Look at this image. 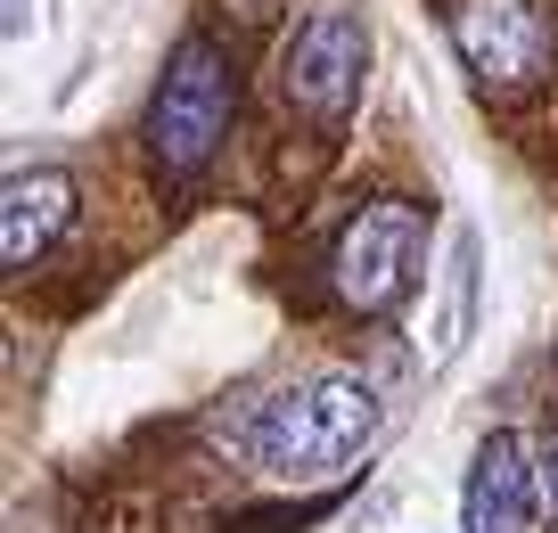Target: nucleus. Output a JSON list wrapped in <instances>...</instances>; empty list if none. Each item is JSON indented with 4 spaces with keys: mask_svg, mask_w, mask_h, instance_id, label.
Instances as JSON below:
<instances>
[{
    "mask_svg": "<svg viewBox=\"0 0 558 533\" xmlns=\"http://www.w3.org/2000/svg\"><path fill=\"white\" fill-rule=\"evenodd\" d=\"M66 222H74V181L58 165L9 172V190H0V263H9V271H34Z\"/></svg>",
    "mask_w": 558,
    "mask_h": 533,
    "instance_id": "423d86ee",
    "label": "nucleus"
},
{
    "mask_svg": "<svg viewBox=\"0 0 558 533\" xmlns=\"http://www.w3.org/2000/svg\"><path fill=\"white\" fill-rule=\"evenodd\" d=\"M452 50L485 90H542L558 66V25L542 0H452Z\"/></svg>",
    "mask_w": 558,
    "mask_h": 533,
    "instance_id": "39448f33",
    "label": "nucleus"
},
{
    "mask_svg": "<svg viewBox=\"0 0 558 533\" xmlns=\"http://www.w3.org/2000/svg\"><path fill=\"white\" fill-rule=\"evenodd\" d=\"M369 435H378V395L353 370H320V378L263 402V419L246 427V451L271 484H329L362 460Z\"/></svg>",
    "mask_w": 558,
    "mask_h": 533,
    "instance_id": "f257e3e1",
    "label": "nucleus"
},
{
    "mask_svg": "<svg viewBox=\"0 0 558 533\" xmlns=\"http://www.w3.org/2000/svg\"><path fill=\"white\" fill-rule=\"evenodd\" d=\"M230 116H239V66H230L222 41L190 34L165 58V83L148 99V156H157L165 181H197L222 156Z\"/></svg>",
    "mask_w": 558,
    "mask_h": 533,
    "instance_id": "f03ea898",
    "label": "nucleus"
},
{
    "mask_svg": "<svg viewBox=\"0 0 558 533\" xmlns=\"http://www.w3.org/2000/svg\"><path fill=\"white\" fill-rule=\"evenodd\" d=\"M460 517H469V533H525V517H534V468H525V444L509 427H493L476 444Z\"/></svg>",
    "mask_w": 558,
    "mask_h": 533,
    "instance_id": "0eeeda50",
    "label": "nucleus"
},
{
    "mask_svg": "<svg viewBox=\"0 0 558 533\" xmlns=\"http://www.w3.org/2000/svg\"><path fill=\"white\" fill-rule=\"evenodd\" d=\"M362 74H369V25L353 9H313L279 50V99L320 132H345L362 107Z\"/></svg>",
    "mask_w": 558,
    "mask_h": 533,
    "instance_id": "20e7f679",
    "label": "nucleus"
},
{
    "mask_svg": "<svg viewBox=\"0 0 558 533\" xmlns=\"http://www.w3.org/2000/svg\"><path fill=\"white\" fill-rule=\"evenodd\" d=\"M418 255H427V214L411 206V197H369V206H353V222L337 230L329 246V288L345 312H395L402 295H411L418 279Z\"/></svg>",
    "mask_w": 558,
    "mask_h": 533,
    "instance_id": "7ed1b4c3",
    "label": "nucleus"
},
{
    "mask_svg": "<svg viewBox=\"0 0 558 533\" xmlns=\"http://www.w3.org/2000/svg\"><path fill=\"white\" fill-rule=\"evenodd\" d=\"M542 500H550V517H558V427L542 435Z\"/></svg>",
    "mask_w": 558,
    "mask_h": 533,
    "instance_id": "1a4fd4ad",
    "label": "nucleus"
},
{
    "mask_svg": "<svg viewBox=\"0 0 558 533\" xmlns=\"http://www.w3.org/2000/svg\"><path fill=\"white\" fill-rule=\"evenodd\" d=\"M476 263H485V239L460 222L452 255H444V312H436V328H427V362H452L460 344H469V328H476Z\"/></svg>",
    "mask_w": 558,
    "mask_h": 533,
    "instance_id": "6e6552de",
    "label": "nucleus"
}]
</instances>
